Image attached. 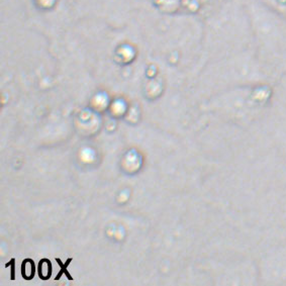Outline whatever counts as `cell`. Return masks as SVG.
Segmentation results:
<instances>
[{
  "label": "cell",
  "instance_id": "cell-1",
  "mask_svg": "<svg viewBox=\"0 0 286 286\" xmlns=\"http://www.w3.org/2000/svg\"><path fill=\"white\" fill-rule=\"evenodd\" d=\"M36 273V265L33 259H25L21 263V276L26 280H32Z\"/></svg>",
  "mask_w": 286,
  "mask_h": 286
},
{
  "label": "cell",
  "instance_id": "cell-2",
  "mask_svg": "<svg viewBox=\"0 0 286 286\" xmlns=\"http://www.w3.org/2000/svg\"><path fill=\"white\" fill-rule=\"evenodd\" d=\"M38 273L42 280H48L52 276V263L49 259L43 258L39 262Z\"/></svg>",
  "mask_w": 286,
  "mask_h": 286
},
{
  "label": "cell",
  "instance_id": "cell-3",
  "mask_svg": "<svg viewBox=\"0 0 286 286\" xmlns=\"http://www.w3.org/2000/svg\"><path fill=\"white\" fill-rule=\"evenodd\" d=\"M72 260H73L72 258H69V259L67 260V262H66V263H62V261H61L60 259L56 258V261H57L58 265L60 266L61 270H60V271H59V273L57 274V276H56L55 280H59V279L61 278V276H62V275H66V276H67V278H68L69 280H73L72 276L70 275V273H69V272H68V270H67L68 266H69V265H70V263L72 262Z\"/></svg>",
  "mask_w": 286,
  "mask_h": 286
}]
</instances>
